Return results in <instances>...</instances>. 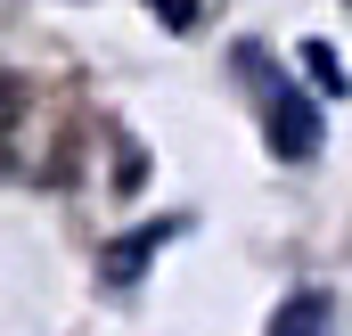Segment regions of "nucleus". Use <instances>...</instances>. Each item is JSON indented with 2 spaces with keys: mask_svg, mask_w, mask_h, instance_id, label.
Listing matches in <instances>:
<instances>
[{
  "mask_svg": "<svg viewBox=\"0 0 352 336\" xmlns=\"http://www.w3.org/2000/svg\"><path fill=\"white\" fill-rule=\"evenodd\" d=\"M180 222H156V230H140V238H123V246L107 254V279H140V271H148V246H156V238H173Z\"/></svg>",
  "mask_w": 352,
  "mask_h": 336,
  "instance_id": "obj_3",
  "label": "nucleus"
},
{
  "mask_svg": "<svg viewBox=\"0 0 352 336\" xmlns=\"http://www.w3.org/2000/svg\"><path fill=\"white\" fill-rule=\"evenodd\" d=\"M148 8H156V17H164V25H173V33H188V25H197V8H205V0H148Z\"/></svg>",
  "mask_w": 352,
  "mask_h": 336,
  "instance_id": "obj_5",
  "label": "nucleus"
},
{
  "mask_svg": "<svg viewBox=\"0 0 352 336\" xmlns=\"http://www.w3.org/2000/svg\"><path fill=\"white\" fill-rule=\"evenodd\" d=\"M328 320H336V304H328L320 287H295V295L278 304V320H270V336H328Z\"/></svg>",
  "mask_w": 352,
  "mask_h": 336,
  "instance_id": "obj_2",
  "label": "nucleus"
},
{
  "mask_svg": "<svg viewBox=\"0 0 352 336\" xmlns=\"http://www.w3.org/2000/svg\"><path fill=\"white\" fill-rule=\"evenodd\" d=\"M295 58H303V74L328 90V98H344V66H336V50H328V41H303Z\"/></svg>",
  "mask_w": 352,
  "mask_h": 336,
  "instance_id": "obj_4",
  "label": "nucleus"
},
{
  "mask_svg": "<svg viewBox=\"0 0 352 336\" xmlns=\"http://www.w3.org/2000/svg\"><path fill=\"white\" fill-rule=\"evenodd\" d=\"M238 58H246V74H254V83H263V98H270V123H263V132H270V156H287V165L320 156V107L287 83L278 66H263V50H238Z\"/></svg>",
  "mask_w": 352,
  "mask_h": 336,
  "instance_id": "obj_1",
  "label": "nucleus"
},
{
  "mask_svg": "<svg viewBox=\"0 0 352 336\" xmlns=\"http://www.w3.org/2000/svg\"><path fill=\"white\" fill-rule=\"evenodd\" d=\"M0 107H8V83H0Z\"/></svg>",
  "mask_w": 352,
  "mask_h": 336,
  "instance_id": "obj_6",
  "label": "nucleus"
}]
</instances>
